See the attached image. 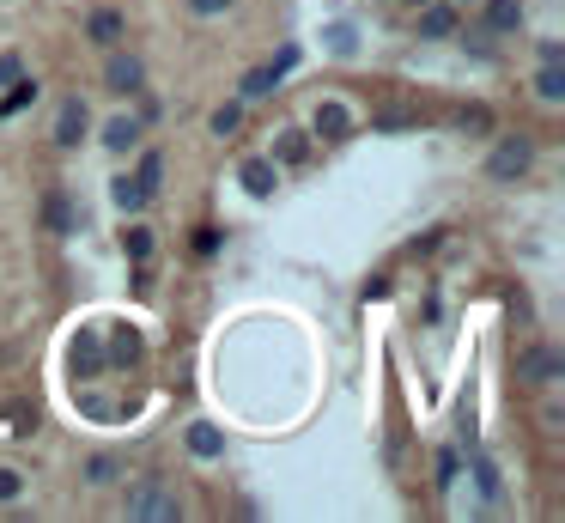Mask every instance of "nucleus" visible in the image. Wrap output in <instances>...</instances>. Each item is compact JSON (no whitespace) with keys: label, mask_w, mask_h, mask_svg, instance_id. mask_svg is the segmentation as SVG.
Segmentation results:
<instances>
[{"label":"nucleus","mask_w":565,"mask_h":523,"mask_svg":"<svg viewBox=\"0 0 565 523\" xmlns=\"http://www.w3.org/2000/svg\"><path fill=\"white\" fill-rule=\"evenodd\" d=\"M462 128H468V134H487V128H493V110H487V104H468V110H462Z\"/></svg>","instance_id":"nucleus-22"},{"label":"nucleus","mask_w":565,"mask_h":523,"mask_svg":"<svg viewBox=\"0 0 565 523\" xmlns=\"http://www.w3.org/2000/svg\"><path fill=\"white\" fill-rule=\"evenodd\" d=\"M122 250H128L134 262H146V256H152V232H146V226H128V232H122Z\"/></svg>","instance_id":"nucleus-18"},{"label":"nucleus","mask_w":565,"mask_h":523,"mask_svg":"<svg viewBox=\"0 0 565 523\" xmlns=\"http://www.w3.org/2000/svg\"><path fill=\"white\" fill-rule=\"evenodd\" d=\"M523 378H529V384H547V378H559V353H547V347H535V353L523 359Z\"/></svg>","instance_id":"nucleus-9"},{"label":"nucleus","mask_w":565,"mask_h":523,"mask_svg":"<svg viewBox=\"0 0 565 523\" xmlns=\"http://www.w3.org/2000/svg\"><path fill=\"white\" fill-rule=\"evenodd\" d=\"M244 189H250V195H268V189H274L268 165H244Z\"/></svg>","instance_id":"nucleus-24"},{"label":"nucleus","mask_w":565,"mask_h":523,"mask_svg":"<svg viewBox=\"0 0 565 523\" xmlns=\"http://www.w3.org/2000/svg\"><path fill=\"white\" fill-rule=\"evenodd\" d=\"M353 128V110L341 104V98H329V104H316V134H329V140H341Z\"/></svg>","instance_id":"nucleus-4"},{"label":"nucleus","mask_w":565,"mask_h":523,"mask_svg":"<svg viewBox=\"0 0 565 523\" xmlns=\"http://www.w3.org/2000/svg\"><path fill=\"white\" fill-rule=\"evenodd\" d=\"M529 165H535V146H529V140H517V134H511V140H499V146H493V159H487V171H493L499 183H517Z\"/></svg>","instance_id":"nucleus-2"},{"label":"nucleus","mask_w":565,"mask_h":523,"mask_svg":"<svg viewBox=\"0 0 565 523\" xmlns=\"http://www.w3.org/2000/svg\"><path fill=\"white\" fill-rule=\"evenodd\" d=\"M104 86H110V92H140V61H134V55H116V61L104 67Z\"/></svg>","instance_id":"nucleus-5"},{"label":"nucleus","mask_w":565,"mask_h":523,"mask_svg":"<svg viewBox=\"0 0 565 523\" xmlns=\"http://www.w3.org/2000/svg\"><path fill=\"white\" fill-rule=\"evenodd\" d=\"M189 7H195V13H225L231 0H189Z\"/></svg>","instance_id":"nucleus-28"},{"label":"nucleus","mask_w":565,"mask_h":523,"mask_svg":"<svg viewBox=\"0 0 565 523\" xmlns=\"http://www.w3.org/2000/svg\"><path fill=\"white\" fill-rule=\"evenodd\" d=\"M523 25V0H487V31H517Z\"/></svg>","instance_id":"nucleus-7"},{"label":"nucleus","mask_w":565,"mask_h":523,"mask_svg":"<svg viewBox=\"0 0 565 523\" xmlns=\"http://www.w3.org/2000/svg\"><path fill=\"white\" fill-rule=\"evenodd\" d=\"M414 7H420V0H414Z\"/></svg>","instance_id":"nucleus-29"},{"label":"nucleus","mask_w":565,"mask_h":523,"mask_svg":"<svg viewBox=\"0 0 565 523\" xmlns=\"http://www.w3.org/2000/svg\"><path fill=\"white\" fill-rule=\"evenodd\" d=\"M134 177H140V183H146V195H152V189H158V177H165V153H146Z\"/></svg>","instance_id":"nucleus-21"},{"label":"nucleus","mask_w":565,"mask_h":523,"mask_svg":"<svg viewBox=\"0 0 565 523\" xmlns=\"http://www.w3.org/2000/svg\"><path fill=\"white\" fill-rule=\"evenodd\" d=\"M128 517L134 523H177L183 511H177V493L158 475H140V481H128Z\"/></svg>","instance_id":"nucleus-1"},{"label":"nucleus","mask_w":565,"mask_h":523,"mask_svg":"<svg viewBox=\"0 0 565 523\" xmlns=\"http://www.w3.org/2000/svg\"><path fill=\"white\" fill-rule=\"evenodd\" d=\"M98 371H104L98 341H92V335H79V341H73V378H98Z\"/></svg>","instance_id":"nucleus-6"},{"label":"nucleus","mask_w":565,"mask_h":523,"mask_svg":"<svg viewBox=\"0 0 565 523\" xmlns=\"http://www.w3.org/2000/svg\"><path fill=\"white\" fill-rule=\"evenodd\" d=\"M280 86V67H256L250 80H244V98H262V92H274Z\"/></svg>","instance_id":"nucleus-19"},{"label":"nucleus","mask_w":565,"mask_h":523,"mask_svg":"<svg viewBox=\"0 0 565 523\" xmlns=\"http://www.w3.org/2000/svg\"><path fill=\"white\" fill-rule=\"evenodd\" d=\"M86 104H79V98H67L61 104V116H55V146H79V140H86Z\"/></svg>","instance_id":"nucleus-3"},{"label":"nucleus","mask_w":565,"mask_h":523,"mask_svg":"<svg viewBox=\"0 0 565 523\" xmlns=\"http://www.w3.org/2000/svg\"><path fill=\"white\" fill-rule=\"evenodd\" d=\"M0 499H19V469H0Z\"/></svg>","instance_id":"nucleus-27"},{"label":"nucleus","mask_w":565,"mask_h":523,"mask_svg":"<svg viewBox=\"0 0 565 523\" xmlns=\"http://www.w3.org/2000/svg\"><path fill=\"white\" fill-rule=\"evenodd\" d=\"M450 31H456V13H450V7H426V13H420V37L438 43V37H450Z\"/></svg>","instance_id":"nucleus-12"},{"label":"nucleus","mask_w":565,"mask_h":523,"mask_svg":"<svg viewBox=\"0 0 565 523\" xmlns=\"http://www.w3.org/2000/svg\"><path fill=\"white\" fill-rule=\"evenodd\" d=\"M237 122H244V110H237V104H219L213 110V134H237Z\"/></svg>","instance_id":"nucleus-23"},{"label":"nucleus","mask_w":565,"mask_h":523,"mask_svg":"<svg viewBox=\"0 0 565 523\" xmlns=\"http://www.w3.org/2000/svg\"><path fill=\"white\" fill-rule=\"evenodd\" d=\"M43 213H49V232H73V201H67L61 189H49V201H43Z\"/></svg>","instance_id":"nucleus-14"},{"label":"nucleus","mask_w":565,"mask_h":523,"mask_svg":"<svg viewBox=\"0 0 565 523\" xmlns=\"http://www.w3.org/2000/svg\"><path fill=\"white\" fill-rule=\"evenodd\" d=\"M274 159H280V165H298V159H304V134H298V128L274 140Z\"/></svg>","instance_id":"nucleus-20"},{"label":"nucleus","mask_w":565,"mask_h":523,"mask_svg":"<svg viewBox=\"0 0 565 523\" xmlns=\"http://www.w3.org/2000/svg\"><path fill=\"white\" fill-rule=\"evenodd\" d=\"M86 31H92V43H116V37H122V13H116V7H98V13L86 19Z\"/></svg>","instance_id":"nucleus-10"},{"label":"nucleus","mask_w":565,"mask_h":523,"mask_svg":"<svg viewBox=\"0 0 565 523\" xmlns=\"http://www.w3.org/2000/svg\"><path fill=\"white\" fill-rule=\"evenodd\" d=\"M104 140H110V153H128V146L140 140V122H128V116H122V122H110V128H104Z\"/></svg>","instance_id":"nucleus-15"},{"label":"nucleus","mask_w":565,"mask_h":523,"mask_svg":"<svg viewBox=\"0 0 565 523\" xmlns=\"http://www.w3.org/2000/svg\"><path fill=\"white\" fill-rule=\"evenodd\" d=\"M450 481H456V451L438 457V487H450Z\"/></svg>","instance_id":"nucleus-26"},{"label":"nucleus","mask_w":565,"mask_h":523,"mask_svg":"<svg viewBox=\"0 0 565 523\" xmlns=\"http://www.w3.org/2000/svg\"><path fill=\"white\" fill-rule=\"evenodd\" d=\"M19 73H25V61H19V55H0V86H13Z\"/></svg>","instance_id":"nucleus-25"},{"label":"nucleus","mask_w":565,"mask_h":523,"mask_svg":"<svg viewBox=\"0 0 565 523\" xmlns=\"http://www.w3.org/2000/svg\"><path fill=\"white\" fill-rule=\"evenodd\" d=\"M535 92H541L547 104H559V98H565V73H559V61H541V73H535Z\"/></svg>","instance_id":"nucleus-13"},{"label":"nucleus","mask_w":565,"mask_h":523,"mask_svg":"<svg viewBox=\"0 0 565 523\" xmlns=\"http://www.w3.org/2000/svg\"><path fill=\"white\" fill-rule=\"evenodd\" d=\"M110 359H116V365H134V359H140V335H134V329H116Z\"/></svg>","instance_id":"nucleus-17"},{"label":"nucleus","mask_w":565,"mask_h":523,"mask_svg":"<svg viewBox=\"0 0 565 523\" xmlns=\"http://www.w3.org/2000/svg\"><path fill=\"white\" fill-rule=\"evenodd\" d=\"M110 195H116L128 213H134V207H146V183H140V177H116V189H110Z\"/></svg>","instance_id":"nucleus-16"},{"label":"nucleus","mask_w":565,"mask_h":523,"mask_svg":"<svg viewBox=\"0 0 565 523\" xmlns=\"http://www.w3.org/2000/svg\"><path fill=\"white\" fill-rule=\"evenodd\" d=\"M31 104H37V80H25V73H19V80L7 86V98H0V116H19Z\"/></svg>","instance_id":"nucleus-8"},{"label":"nucleus","mask_w":565,"mask_h":523,"mask_svg":"<svg viewBox=\"0 0 565 523\" xmlns=\"http://www.w3.org/2000/svg\"><path fill=\"white\" fill-rule=\"evenodd\" d=\"M189 451L195 457H219L225 451V432L219 426H189Z\"/></svg>","instance_id":"nucleus-11"}]
</instances>
